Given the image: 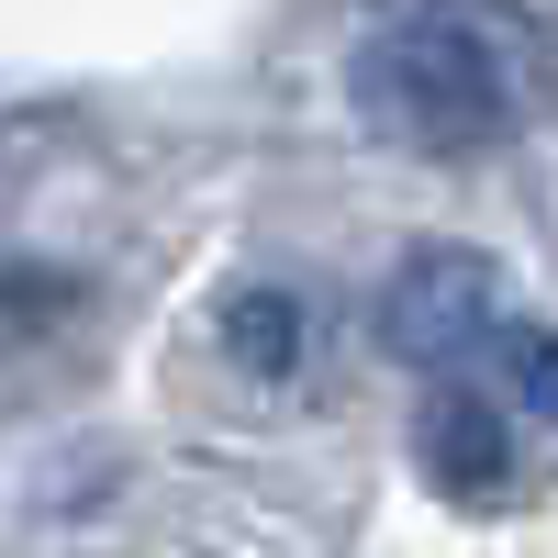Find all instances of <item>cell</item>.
Segmentation results:
<instances>
[{"label":"cell","mask_w":558,"mask_h":558,"mask_svg":"<svg viewBox=\"0 0 558 558\" xmlns=\"http://www.w3.org/2000/svg\"><path fill=\"white\" fill-rule=\"evenodd\" d=\"M347 89H357V123L413 146V157H470V146H492V134L514 123V68H502L492 23H470V12L380 23L357 45Z\"/></svg>","instance_id":"1"},{"label":"cell","mask_w":558,"mask_h":558,"mask_svg":"<svg viewBox=\"0 0 558 558\" xmlns=\"http://www.w3.org/2000/svg\"><path fill=\"white\" fill-rule=\"evenodd\" d=\"M481 336H492V268L470 246H413L380 291V347L413 368H458Z\"/></svg>","instance_id":"2"},{"label":"cell","mask_w":558,"mask_h":558,"mask_svg":"<svg viewBox=\"0 0 558 558\" xmlns=\"http://www.w3.org/2000/svg\"><path fill=\"white\" fill-rule=\"evenodd\" d=\"M425 470H447L458 492H492L502 470H514V425H502L492 402H470V391H447V402L425 413Z\"/></svg>","instance_id":"3"},{"label":"cell","mask_w":558,"mask_h":558,"mask_svg":"<svg viewBox=\"0 0 558 558\" xmlns=\"http://www.w3.org/2000/svg\"><path fill=\"white\" fill-rule=\"evenodd\" d=\"M223 347H235L257 380H291V357H302V313L279 302V291H235V302H223Z\"/></svg>","instance_id":"4"},{"label":"cell","mask_w":558,"mask_h":558,"mask_svg":"<svg viewBox=\"0 0 558 558\" xmlns=\"http://www.w3.org/2000/svg\"><path fill=\"white\" fill-rule=\"evenodd\" d=\"M492 347H502V380H514V413L558 436V336L547 324H514V336H492Z\"/></svg>","instance_id":"5"}]
</instances>
